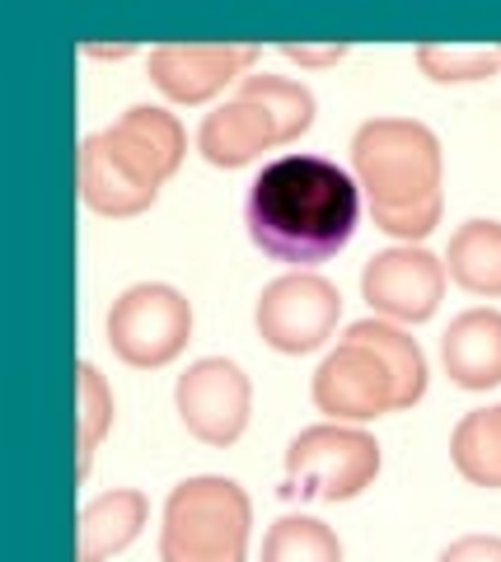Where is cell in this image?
Here are the masks:
<instances>
[{"instance_id":"1","label":"cell","mask_w":501,"mask_h":562,"mask_svg":"<svg viewBox=\"0 0 501 562\" xmlns=\"http://www.w3.org/2000/svg\"><path fill=\"white\" fill-rule=\"evenodd\" d=\"M361 221V188L323 155H282L249 183L244 225L267 258L309 272L348 249Z\"/></svg>"},{"instance_id":"2","label":"cell","mask_w":501,"mask_h":562,"mask_svg":"<svg viewBox=\"0 0 501 562\" xmlns=\"http://www.w3.org/2000/svg\"><path fill=\"white\" fill-rule=\"evenodd\" d=\"M352 179L371 206L375 231L418 244L441 225L445 155L418 117H371L352 136Z\"/></svg>"},{"instance_id":"3","label":"cell","mask_w":501,"mask_h":562,"mask_svg":"<svg viewBox=\"0 0 501 562\" xmlns=\"http://www.w3.org/2000/svg\"><path fill=\"white\" fill-rule=\"evenodd\" d=\"M253 530V502L235 479L197 473L164 502L160 562H244Z\"/></svg>"},{"instance_id":"4","label":"cell","mask_w":501,"mask_h":562,"mask_svg":"<svg viewBox=\"0 0 501 562\" xmlns=\"http://www.w3.org/2000/svg\"><path fill=\"white\" fill-rule=\"evenodd\" d=\"M379 441L348 422H319L305 427L286 446V497L305 502H352L379 479Z\"/></svg>"},{"instance_id":"5","label":"cell","mask_w":501,"mask_h":562,"mask_svg":"<svg viewBox=\"0 0 501 562\" xmlns=\"http://www.w3.org/2000/svg\"><path fill=\"white\" fill-rule=\"evenodd\" d=\"M193 342V305L164 281H136L109 310V347L132 371H160Z\"/></svg>"},{"instance_id":"6","label":"cell","mask_w":501,"mask_h":562,"mask_svg":"<svg viewBox=\"0 0 501 562\" xmlns=\"http://www.w3.org/2000/svg\"><path fill=\"white\" fill-rule=\"evenodd\" d=\"M342 319V295L328 277L319 272H286L263 286L253 305L258 338L282 357H305L319 351Z\"/></svg>"},{"instance_id":"7","label":"cell","mask_w":501,"mask_h":562,"mask_svg":"<svg viewBox=\"0 0 501 562\" xmlns=\"http://www.w3.org/2000/svg\"><path fill=\"white\" fill-rule=\"evenodd\" d=\"M174 408L187 436H197L202 446L226 450L235 446L249 427L253 413V384L226 357H202L193 361L174 384Z\"/></svg>"},{"instance_id":"8","label":"cell","mask_w":501,"mask_h":562,"mask_svg":"<svg viewBox=\"0 0 501 562\" xmlns=\"http://www.w3.org/2000/svg\"><path fill=\"white\" fill-rule=\"evenodd\" d=\"M309 394H315V408L328 422H348V427L399 413V384H394L389 366L379 361L371 347L348 342V338L323 357Z\"/></svg>"},{"instance_id":"9","label":"cell","mask_w":501,"mask_h":562,"mask_svg":"<svg viewBox=\"0 0 501 562\" xmlns=\"http://www.w3.org/2000/svg\"><path fill=\"white\" fill-rule=\"evenodd\" d=\"M361 295L389 324H426L445 301V258L422 244H394L361 268Z\"/></svg>"},{"instance_id":"10","label":"cell","mask_w":501,"mask_h":562,"mask_svg":"<svg viewBox=\"0 0 501 562\" xmlns=\"http://www.w3.org/2000/svg\"><path fill=\"white\" fill-rule=\"evenodd\" d=\"M258 47L244 43H160L150 47V85L174 103H206L226 85L244 80Z\"/></svg>"},{"instance_id":"11","label":"cell","mask_w":501,"mask_h":562,"mask_svg":"<svg viewBox=\"0 0 501 562\" xmlns=\"http://www.w3.org/2000/svg\"><path fill=\"white\" fill-rule=\"evenodd\" d=\"M103 140H109V146L155 188H164L169 179H174L183 155H187L183 122L174 113L155 109V103H136V109H127L113 127H103Z\"/></svg>"},{"instance_id":"12","label":"cell","mask_w":501,"mask_h":562,"mask_svg":"<svg viewBox=\"0 0 501 562\" xmlns=\"http://www.w3.org/2000/svg\"><path fill=\"white\" fill-rule=\"evenodd\" d=\"M80 198L90 211H99V216L127 221V216L150 211L155 198H160V188L146 183L141 173L103 140V132H94L80 140Z\"/></svg>"},{"instance_id":"13","label":"cell","mask_w":501,"mask_h":562,"mask_svg":"<svg viewBox=\"0 0 501 562\" xmlns=\"http://www.w3.org/2000/svg\"><path fill=\"white\" fill-rule=\"evenodd\" d=\"M282 146V136H276V122L267 117L263 103H253L244 94L226 99L216 113L202 117L197 127V150L206 165L216 169H244L253 165L263 150Z\"/></svg>"},{"instance_id":"14","label":"cell","mask_w":501,"mask_h":562,"mask_svg":"<svg viewBox=\"0 0 501 562\" xmlns=\"http://www.w3.org/2000/svg\"><path fill=\"white\" fill-rule=\"evenodd\" d=\"M441 361L451 384L469 394L501 384V310H464L441 338Z\"/></svg>"},{"instance_id":"15","label":"cell","mask_w":501,"mask_h":562,"mask_svg":"<svg viewBox=\"0 0 501 562\" xmlns=\"http://www.w3.org/2000/svg\"><path fill=\"white\" fill-rule=\"evenodd\" d=\"M150 497L141 487H113L84 502L76 525V562H109L146 530Z\"/></svg>"},{"instance_id":"16","label":"cell","mask_w":501,"mask_h":562,"mask_svg":"<svg viewBox=\"0 0 501 562\" xmlns=\"http://www.w3.org/2000/svg\"><path fill=\"white\" fill-rule=\"evenodd\" d=\"M445 277L459 291L497 301L501 295V221H464L445 249Z\"/></svg>"},{"instance_id":"17","label":"cell","mask_w":501,"mask_h":562,"mask_svg":"<svg viewBox=\"0 0 501 562\" xmlns=\"http://www.w3.org/2000/svg\"><path fill=\"white\" fill-rule=\"evenodd\" d=\"M348 342L371 347L375 357L389 366L394 384H399V413L412 408V403L426 394V357H422L418 338L403 333L399 324H389V319H361V324L348 328Z\"/></svg>"},{"instance_id":"18","label":"cell","mask_w":501,"mask_h":562,"mask_svg":"<svg viewBox=\"0 0 501 562\" xmlns=\"http://www.w3.org/2000/svg\"><path fill=\"white\" fill-rule=\"evenodd\" d=\"M451 460L464 483L501 487V403L459 417V427L451 436Z\"/></svg>"},{"instance_id":"19","label":"cell","mask_w":501,"mask_h":562,"mask_svg":"<svg viewBox=\"0 0 501 562\" xmlns=\"http://www.w3.org/2000/svg\"><path fill=\"white\" fill-rule=\"evenodd\" d=\"M235 94L263 103L267 117L276 122V136H282V146L300 140L309 127H315V94H309L300 80H291V76H263V70H253V76L239 80Z\"/></svg>"},{"instance_id":"20","label":"cell","mask_w":501,"mask_h":562,"mask_svg":"<svg viewBox=\"0 0 501 562\" xmlns=\"http://www.w3.org/2000/svg\"><path fill=\"white\" fill-rule=\"evenodd\" d=\"M258 562H342V543L315 516H282L263 535V558Z\"/></svg>"},{"instance_id":"21","label":"cell","mask_w":501,"mask_h":562,"mask_svg":"<svg viewBox=\"0 0 501 562\" xmlns=\"http://www.w3.org/2000/svg\"><path fill=\"white\" fill-rule=\"evenodd\" d=\"M418 66L436 85H474L492 80L501 70V47H451V43H422Z\"/></svg>"},{"instance_id":"22","label":"cell","mask_w":501,"mask_h":562,"mask_svg":"<svg viewBox=\"0 0 501 562\" xmlns=\"http://www.w3.org/2000/svg\"><path fill=\"white\" fill-rule=\"evenodd\" d=\"M80 479H90V460H94V450L99 441L109 436L113 427V390H109V380L99 375V366L90 361H80Z\"/></svg>"},{"instance_id":"23","label":"cell","mask_w":501,"mask_h":562,"mask_svg":"<svg viewBox=\"0 0 501 562\" xmlns=\"http://www.w3.org/2000/svg\"><path fill=\"white\" fill-rule=\"evenodd\" d=\"M436 562H501V539L497 535H464Z\"/></svg>"},{"instance_id":"24","label":"cell","mask_w":501,"mask_h":562,"mask_svg":"<svg viewBox=\"0 0 501 562\" xmlns=\"http://www.w3.org/2000/svg\"><path fill=\"white\" fill-rule=\"evenodd\" d=\"M282 57L300 61V66H338L342 57H348V47H305V43H282Z\"/></svg>"},{"instance_id":"25","label":"cell","mask_w":501,"mask_h":562,"mask_svg":"<svg viewBox=\"0 0 501 562\" xmlns=\"http://www.w3.org/2000/svg\"><path fill=\"white\" fill-rule=\"evenodd\" d=\"M84 52V57H109V61H123V57H132V52H136V43H84L80 47Z\"/></svg>"}]
</instances>
